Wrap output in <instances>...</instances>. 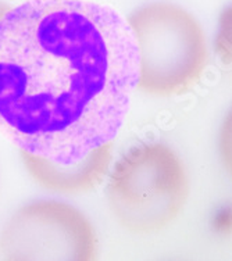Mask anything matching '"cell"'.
<instances>
[{
  "instance_id": "5b68a950",
  "label": "cell",
  "mask_w": 232,
  "mask_h": 261,
  "mask_svg": "<svg viewBox=\"0 0 232 261\" xmlns=\"http://www.w3.org/2000/svg\"><path fill=\"white\" fill-rule=\"evenodd\" d=\"M114 142L97 147L82 160L61 166L43 157L20 150L30 175L41 186L57 193H82L99 185L109 171Z\"/></svg>"
},
{
  "instance_id": "277c9868",
  "label": "cell",
  "mask_w": 232,
  "mask_h": 261,
  "mask_svg": "<svg viewBox=\"0 0 232 261\" xmlns=\"http://www.w3.org/2000/svg\"><path fill=\"white\" fill-rule=\"evenodd\" d=\"M0 254L10 261H91L97 257V238L92 222L74 206L36 200L6 222Z\"/></svg>"
},
{
  "instance_id": "3957f363",
  "label": "cell",
  "mask_w": 232,
  "mask_h": 261,
  "mask_svg": "<svg viewBox=\"0 0 232 261\" xmlns=\"http://www.w3.org/2000/svg\"><path fill=\"white\" fill-rule=\"evenodd\" d=\"M106 192L120 225L134 233H154L181 214L189 182L175 151L163 143H143L117 161Z\"/></svg>"
},
{
  "instance_id": "7a4b0ae2",
  "label": "cell",
  "mask_w": 232,
  "mask_h": 261,
  "mask_svg": "<svg viewBox=\"0 0 232 261\" xmlns=\"http://www.w3.org/2000/svg\"><path fill=\"white\" fill-rule=\"evenodd\" d=\"M139 59L137 89L160 97L189 91L209 60L202 25L181 6L156 2L126 17Z\"/></svg>"
},
{
  "instance_id": "8992f818",
  "label": "cell",
  "mask_w": 232,
  "mask_h": 261,
  "mask_svg": "<svg viewBox=\"0 0 232 261\" xmlns=\"http://www.w3.org/2000/svg\"><path fill=\"white\" fill-rule=\"evenodd\" d=\"M10 9V6L6 5V3H3V2H0V18L3 17V14H5L6 11Z\"/></svg>"
},
{
  "instance_id": "6da1fadb",
  "label": "cell",
  "mask_w": 232,
  "mask_h": 261,
  "mask_svg": "<svg viewBox=\"0 0 232 261\" xmlns=\"http://www.w3.org/2000/svg\"><path fill=\"white\" fill-rule=\"evenodd\" d=\"M126 18L89 0H27L0 18V129L68 166L114 142L137 91Z\"/></svg>"
}]
</instances>
